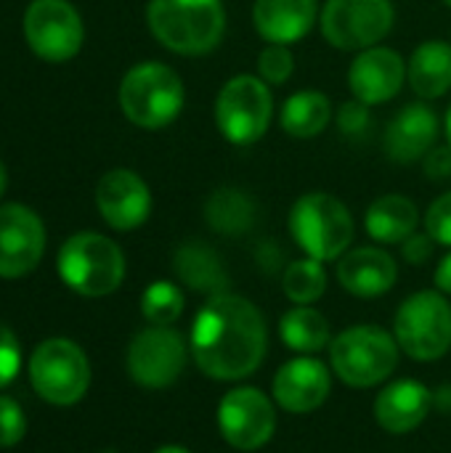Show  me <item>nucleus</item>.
I'll return each instance as SVG.
<instances>
[{
    "mask_svg": "<svg viewBox=\"0 0 451 453\" xmlns=\"http://www.w3.org/2000/svg\"><path fill=\"white\" fill-rule=\"evenodd\" d=\"M268 345L260 311L239 295H215L197 313L191 326V350L197 366L213 380L250 377Z\"/></svg>",
    "mask_w": 451,
    "mask_h": 453,
    "instance_id": "1",
    "label": "nucleus"
},
{
    "mask_svg": "<svg viewBox=\"0 0 451 453\" xmlns=\"http://www.w3.org/2000/svg\"><path fill=\"white\" fill-rule=\"evenodd\" d=\"M146 24L167 50L205 56L223 40L226 8L221 0H149Z\"/></svg>",
    "mask_w": 451,
    "mask_h": 453,
    "instance_id": "2",
    "label": "nucleus"
},
{
    "mask_svg": "<svg viewBox=\"0 0 451 453\" xmlns=\"http://www.w3.org/2000/svg\"><path fill=\"white\" fill-rule=\"evenodd\" d=\"M186 101L178 72L162 61H141L120 82L122 114L144 130H162L178 119Z\"/></svg>",
    "mask_w": 451,
    "mask_h": 453,
    "instance_id": "3",
    "label": "nucleus"
},
{
    "mask_svg": "<svg viewBox=\"0 0 451 453\" xmlns=\"http://www.w3.org/2000/svg\"><path fill=\"white\" fill-rule=\"evenodd\" d=\"M290 234L308 257L330 263L351 247L354 218L338 196L327 191H308L290 210Z\"/></svg>",
    "mask_w": 451,
    "mask_h": 453,
    "instance_id": "4",
    "label": "nucleus"
},
{
    "mask_svg": "<svg viewBox=\"0 0 451 453\" xmlns=\"http://www.w3.org/2000/svg\"><path fill=\"white\" fill-rule=\"evenodd\" d=\"M58 276L82 297H104L125 279V255L112 239L82 231L64 242L58 252Z\"/></svg>",
    "mask_w": 451,
    "mask_h": 453,
    "instance_id": "5",
    "label": "nucleus"
},
{
    "mask_svg": "<svg viewBox=\"0 0 451 453\" xmlns=\"http://www.w3.org/2000/svg\"><path fill=\"white\" fill-rule=\"evenodd\" d=\"M274 119L271 85L258 74H237L223 82L215 98V125L231 146L258 143Z\"/></svg>",
    "mask_w": 451,
    "mask_h": 453,
    "instance_id": "6",
    "label": "nucleus"
},
{
    "mask_svg": "<svg viewBox=\"0 0 451 453\" xmlns=\"http://www.w3.org/2000/svg\"><path fill=\"white\" fill-rule=\"evenodd\" d=\"M332 369L351 388H372L393 374L399 345L377 326H354L332 342Z\"/></svg>",
    "mask_w": 451,
    "mask_h": 453,
    "instance_id": "7",
    "label": "nucleus"
},
{
    "mask_svg": "<svg viewBox=\"0 0 451 453\" xmlns=\"http://www.w3.org/2000/svg\"><path fill=\"white\" fill-rule=\"evenodd\" d=\"M391 0H327L319 16L324 40L338 50H367L380 45L393 29Z\"/></svg>",
    "mask_w": 451,
    "mask_h": 453,
    "instance_id": "8",
    "label": "nucleus"
},
{
    "mask_svg": "<svg viewBox=\"0 0 451 453\" xmlns=\"http://www.w3.org/2000/svg\"><path fill=\"white\" fill-rule=\"evenodd\" d=\"M35 393L53 406L77 403L90 385V364L80 345L69 340H45L29 361Z\"/></svg>",
    "mask_w": 451,
    "mask_h": 453,
    "instance_id": "9",
    "label": "nucleus"
},
{
    "mask_svg": "<svg viewBox=\"0 0 451 453\" xmlns=\"http://www.w3.org/2000/svg\"><path fill=\"white\" fill-rule=\"evenodd\" d=\"M396 342L415 361H436L451 348V305L439 292H417L396 313Z\"/></svg>",
    "mask_w": 451,
    "mask_h": 453,
    "instance_id": "10",
    "label": "nucleus"
},
{
    "mask_svg": "<svg viewBox=\"0 0 451 453\" xmlns=\"http://www.w3.org/2000/svg\"><path fill=\"white\" fill-rule=\"evenodd\" d=\"M24 37L43 61L61 64L80 53L85 29L69 0H32L24 13Z\"/></svg>",
    "mask_w": 451,
    "mask_h": 453,
    "instance_id": "11",
    "label": "nucleus"
},
{
    "mask_svg": "<svg viewBox=\"0 0 451 453\" xmlns=\"http://www.w3.org/2000/svg\"><path fill=\"white\" fill-rule=\"evenodd\" d=\"M186 366L183 337L167 326H152L136 334L128 348V372L133 382L149 390L173 385Z\"/></svg>",
    "mask_w": 451,
    "mask_h": 453,
    "instance_id": "12",
    "label": "nucleus"
},
{
    "mask_svg": "<svg viewBox=\"0 0 451 453\" xmlns=\"http://www.w3.org/2000/svg\"><path fill=\"white\" fill-rule=\"evenodd\" d=\"M218 427L237 451H255L266 446L276 430L274 403L255 388L231 390L218 406Z\"/></svg>",
    "mask_w": 451,
    "mask_h": 453,
    "instance_id": "13",
    "label": "nucleus"
},
{
    "mask_svg": "<svg viewBox=\"0 0 451 453\" xmlns=\"http://www.w3.org/2000/svg\"><path fill=\"white\" fill-rule=\"evenodd\" d=\"M45 252V228L24 204L0 207V279H21L37 268Z\"/></svg>",
    "mask_w": 451,
    "mask_h": 453,
    "instance_id": "14",
    "label": "nucleus"
},
{
    "mask_svg": "<svg viewBox=\"0 0 451 453\" xmlns=\"http://www.w3.org/2000/svg\"><path fill=\"white\" fill-rule=\"evenodd\" d=\"M407 82V61L388 45H372L359 50L348 66V88L356 101L367 106L385 104L401 93Z\"/></svg>",
    "mask_w": 451,
    "mask_h": 453,
    "instance_id": "15",
    "label": "nucleus"
},
{
    "mask_svg": "<svg viewBox=\"0 0 451 453\" xmlns=\"http://www.w3.org/2000/svg\"><path fill=\"white\" fill-rule=\"evenodd\" d=\"M96 207L114 231H133L152 215V191L138 173L117 167L98 180Z\"/></svg>",
    "mask_w": 451,
    "mask_h": 453,
    "instance_id": "16",
    "label": "nucleus"
},
{
    "mask_svg": "<svg viewBox=\"0 0 451 453\" xmlns=\"http://www.w3.org/2000/svg\"><path fill=\"white\" fill-rule=\"evenodd\" d=\"M439 133V117L428 104H407L385 127V154L401 165L420 162L436 146Z\"/></svg>",
    "mask_w": 451,
    "mask_h": 453,
    "instance_id": "17",
    "label": "nucleus"
},
{
    "mask_svg": "<svg viewBox=\"0 0 451 453\" xmlns=\"http://www.w3.org/2000/svg\"><path fill=\"white\" fill-rule=\"evenodd\" d=\"M330 372L316 358H295L274 377V398L290 414H308L330 395Z\"/></svg>",
    "mask_w": 451,
    "mask_h": 453,
    "instance_id": "18",
    "label": "nucleus"
},
{
    "mask_svg": "<svg viewBox=\"0 0 451 453\" xmlns=\"http://www.w3.org/2000/svg\"><path fill=\"white\" fill-rule=\"evenodd\" d=\"M319 21L316 0H255L253 27L266 42H298Z\"/></svg>",
    "mask_w": 451,
    "mask_h": 453,
    "instance_id": "19",
    "label": "nucleus"
},
{
    "mask_svg": "<svg viewBox=\"0 0 451 453\" xmlns=\"http://www.w3.org/2000/svg\"><path fill=\"white\" fill-rule=\"evenodd\" d=\"M399 279L396 260L380 247H359L340 257L338 281L356 297H380Z\"/></svg>",
    "mask_w": 451,
    "mask_h": 453,
    "instance_id": "20",
    "label": "nucleus"
},
{
    "mask_svg": "<svg viewBox=\"0 0 451 453\" xmlns=\"http://www.w3.org/2000/svg\"><path fill=\"white\" fill-rule=\"evenodd\" d=\"M431 401L433 398L425 385H420L415 380H401L377 395L375 417L383 430H388L393 435H404L423 425V419L428 417Z\"/></svg>",
    "mask_w": 451,
    "mask_h": 453,
    "instance_id": "21",
    "label": "nucleus"
},
{
    "mask_svg": "<svg viewBox=\"0 0 451 453\" xmlns=\"http://www.w3.org/2000/svg\"><path fill=\"white\" fill-rule=\"evenodd\" d=\"M409 88L425 98L436 101L451 90V42L447 40H425L415 48L407 64Z\"/></svg>",
    "mask_w": 451,
    "mask_h": 453,
    "instance_id": "22",
    "label": "nucleus"
},
{
    "mask_svg": "<svg viewBox=\"0 0 451 453\" xmlns=\"http://www.w3.org/2000/svg\"><path fill=\"white\" fill-rule=\"evenodd\" d=\"M173 268L178 273V279L197 289L205 292L210 297L215 295H226L229 289V273L223 260L218 257V252L213 247H207L205 242H186L175 250L173 255Z\"/></svg>",
    "mask_w": 451,
    "mask_h": 453,
    "instance_id": "23",
    "label": "nucleus"
},
{
    "mask_svg": "<svg viewBox=\"0 0 451 453\" xmlns=\"http://www.w3.org/2000/svg\"><path fill=\"white\" fill-rule=\"evenodd\" d=\"M367 234L380 244H404L420 223V210L401 194L377 196L367 210Z\"/></svg>",
    "mask_w": 451,
    "mask_h": 453,
    "instance_id": "24",
    "label": "nucleus"
},
{
    "mask_svg": "<svg viewBox=\"0 0 451 453\" xmlns=\"http://www.w3.org/2000/svg\"><path fill=\"white\" fill-rule=\"evenodd\" d=\"M335 119L332 101L319 90H298L292 93L279 111V125L287 135L308 141L327 130V125Z\"/></svg>",
    "mask_w": 451,
    "mask_h": 453,
    "instance_id": "25",
    "label": "nucleus"
},
{
    "mask_svg": "<svg viewBox=\"0 0 451 453\" xmlns=\"http://www.w3.org/2000/svg\"><path fill=\"white\" fill-rule=\"evenodd\" d=\"M258 218L253 196L242 188L223 186L205 199V220L221 236H245Z\"/></svg>",
    "mask_w": 451,
    "mask_h": 453,
    "instance_id": "26",
    "label": "nucleus"
},
{
    "mask_svg": "<svg viewBox=\"0 0 451 453\" xmlns=\"http://www.w3.org/2000/svg\"><path fill=\"white\" fill-rule=\"evenodd\" d=\"M282 340L298 353H316L330 342V324L314 308H292L282 319Z\"/></svg>",
    "mask_w": 451,
    "mask_h": 453,
    "instance_id": "27",
    "label": "nucleus"
},
{
    "mask_svg": "<svg viewBox=\"0 0 451 453\" xmlns=\"http://www.w3.org/2000/svg\"><path fill=\"white\" fill-rule=\"evenodd\" d=\"M282 289L284 295L298 303V305H311L316 303L324 289H327V273L324 265L314 257L306 260H292L287 263L284 273H282Z\"/></svg>",
    "mask_w": 451,
    "mask_h": 453,
    "instance_id": "28",
    "label": "nucleus"
},
{
    "mask_svg": "<svg viewBox=\"0 0 451 453\" xmlns=\"http://www.w3.org/2000/svg\"><path fill=\"white\" fill-rule=\"evenodd\" d=\"M141 313L152 326H170L183 313V295L170 281H154L141 297Z\"/></svg>",
    "mask_w": 451,
    "mask_h": 453,
    "instance_id": "29",
    "label": "nucleus"
},
{
    "mask_svg": "<svg viewBox=\"0 0 451 453\" xmlns=\"http://www.w3.org/2000/svg\"><path fill=\"white\" fill-rule=\"evenodd\" d=\"M295 72V53L290 45L266 42L258 53V77L268 85H284Z\"/></svg>",
    "mask_w": 451,
    "mask_h": 453,
    "instance_id": "30",
    "label": "nucleus"
},
{
    "mask_svg": "<svg viewBox=\"0 0 451 453\" xmlns=\"http://www.w3.org/2000/svg\"><path fill=\"white\" fill-rule=\"evenodd\" d=\"M24 435H27V417L21 406L13 398L0 395V449L16 446Z\"/></svg>",
    "mask_w": 451,
    "mask_h": 453,
    "instance_id": "31",
    "label": "nucleus"
},
{
    "mask_svg": "<svg viewBox=\"0 0 451 453\" xmlns=\"http://www.w3.org/2000/svg\"><path fill=\"white\" fill-rule=\"evenodd\" d=\"M335 125H338V130H340L343 135H348V138H362V135L369 130V125H372L369 106L362 104V101H356V98L340 104V109L335 111Z\"/></svg>",
    "mask_w": 451,
    "mask_h": 453,
    "instance_id": "32",
    "label": "nucleus"
},
{
    "mask_svg": "<svg viewBox=\"0 0 451 453\" xmlns=\"http://www.w3.org/2000/svg\"><path fill=\"white\" fill-rule=\"evenodd\" d=\"M425 231L436 244L451 247V191L441 194L425 212Z\"/></svg>",
    "mask_w": 451,
    "mask_h": 453,
    "instance_id": "33",
    "label": "nucleus"
},
{
    "mask_svg": "<svg viewBox=\"0 0 451 453\" xmlns=\"http://www.w3.org/2000/svg\"><path fill=\"white\" fill-rule=\"evenodd\" d=\"M19 366H21L19 340L13 337V332L5 324H0V390L16 380Z\"/></svg>",
    "mask_w": 451,
    "mask_h": 453,
    "instance_id": "34",
    "label": "nucleus"
},
{
    "mask_svg": "<svg viewBox=\"0 0 451 453\" xmlns=\"http://www.w3.org/2000/svg\"><path fill=\"white\" fill-rule=\"evenodd\" d=\"M433 247H436V242H433V236L425 231V234H412L404 244H401V255H404V260L407 263H412V265H423V263H428L431 260V255H433Z\"/></svg>",
    "mask_w": 451,
    "mask_h": 453,
    "instance_id": "35",
    "label": "nucleus"
},
{
    "mask_svg": "<svg viewBox=\"0 0 451 453\" xmlns=\"http://www.w3.org/2000/svg\"><path fill=\"white\" fill-rule=\"evenodd\" d=\"M423 167H425V175L433 178V180H447L451 178V146H433L428 151V157L423 159Z\"/></svg>",
    "mask_w": 451,
    "mask_h": 453,
    "instance_id": "36",
    "label": "nucleus"
},
{
    "mask_svg": "<svg viewBox=\"0 0 451 453\" xmlns=\"http://www.w3.org/2000/svg\"><path fill=\"white\" fill-rule=\"evenodd\" d=\"M436 287L441 292L451 295V252L439 263V268H436Z\"/></svg>",
    "mask_w": 451,
    "mask_h": 453,
    "instance_id": "37",
    "label": "nucleus"
},
{
    "mask_svg": "<svg viewBox=\"0 0 451 453\" xmlns=\"http://www.w3.org/2000/svg\"><path fill=\"white\" fill-rule=\"evenodd\" d=\"M5 188H8V173H5V165L0 162V196L5 194Z\"/></svg>",
    "mask_w": 451,
    "mask_h": 453,
    "instance_id": "38",
    "label": "nucleus"
},
{
    "mask_svg": "<svg viewBox=\"0 0 451 453\" xmlns=\"http://www.w3.org/2000/svg\"><path fill=\"white\" fill-rule=\"evenodd\" d=\"M154 453H189L186 449H181V446H165V449H159V451Z\"/></svg>",
    "mask_w": 451,
    "mask_h": 453,
    "instance_id": "39",
    "label": "nucleus"
},
{
    "mask_svg": "<svg viewBox=\"0 0 451 453\" xmlns=\"http://www.w3.org/2000/svg\"><path fill=\"white\" fill-rule=\"evenodd\" d=\"M444 130H447V141H449V146H451V106H449V111H447V122H444Z\"/></svg>",
    "mask_w": 451,
    "mask_h": 453,
    "instance_id": "40",
    "label": "nucleus"
},
{
    "mask_svg": "<svg viewBox=\"0 0 451 453\" xmlns=\"http://www.w3.org/2000/svg\"><path fill=\"white\" fill-rule=\"evenodd\" d=\"M444 3H447V5H449V8H451V0H444Z\"/></svg>",
    "mask_w": 451,
    "mask_h": 453,
    "instance_id": "41",
    "label": "nucleus"
}]
</instances>
